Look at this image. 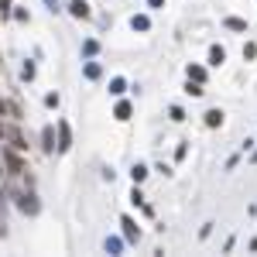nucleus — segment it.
Here are the masks:
<instances>
[{
	"instance_id": "obj_1",
	"label": "nucleus",
	"mask_w": 257,
	"mask_h": 257,
	"mask_svg": "<svg viewBox=\"0 0 257 257\" xmlns=\"http://www.w3.org/2000/svg\"><path fill=\"white\" fill-rule=\"evenodd\" d=\"M3 165H7V168H10L14 175H21V172H24V161H21V158H17L14 151H3Z\"/></svg>"
},
{
	"instance_id": "obj_2",
	"label": "nucleus",
	"mask_w": 257,
	"mask_h": 257,
	"mask_svg": "<svg viewBox=\"0 0 257 257\" xmlns=\"http://www.w3.org/2000/svg\"><path fill=\"white\" fill-rule=\"evenodd\" d=\"M72 147V130H69V124H59V151H69Z\"/></svg>"
},
{
	"instance_id": "obj_3",
	"label": "nucleus",
	"mask_w": 257,
	"mask_h": 257,
	"mask_svg": "<svg viewBox=\"0 0 257 257\" xmlns=\"http://www.w3.org/2000/svg\"><path fill=\"white\" fill-rule=\"evenodd\" d=\"M69 10H72V17H82V21L89 17V3H86V0H72Z\"/></svg>"
},
{
	"instance_id": "obj_4",
	"label": "nucleus",
	"mask_w": 257,
	"mask_h": 257,
	"mask_svg": "<svg viewBox=\"0 0 257 257\" xmlns=\"http://www.w3.org/2000/svg\"><path fill=\"white\" fill-rule=\"evenodd\" d=\"M120 226H124V237H127V240H137V237H141V230H137V223H134L130 216L120 220Z\"/></svg>"
},
{
	"instance_id": "obj_5",
	"label": "nucleus",
	"mask_w": 257,
	"mask_h": 257,
	"mask_svg": "<svg viewBox=\"0 0 257 257\" xmlns=\"http://www.w3.org/2000/svg\"><path fill=\"white\" fill-rule=\"evenodd\" d=\"M223 62H226V52H223L220 45H213V48H209V65H223Z\"/></svg>"
},
{
	"instance_id": "obj_6",
	"label": "nucleus",
	"mask_w": 257,
	"mask_h": 257,
	"mask_svg": "<svg viewBox=\"0 0 257 257\" xmlns=\"http://www.w3.org/2000/svg\"><path fill=\"white\" fill-rule=\"evenodd\" d=\"M223 124V110H209L206 113V127H220Z\"/></svg>"
},
{
	"instance_id": "obj_7",
	"label": "nucleus",
	"mask_w": 257,
	"mask_h": 257,
	"mask_svg": "<svg viewBox=\"0 0 257 257\" xmlns=\"http://www.w3.org/2000/svg\"><path fill=\"white\" fill-rule=\"evenodd\" d=\"M130 179H134V185H141V182L147 179V168H144V165H134V168H130Z\"/></svg>"
},
{
	"instance_id": "obj_8",
	"label": "nucleus",
	"mask_w": 257,
	"mask_h": 257,
	"mask_svg": "<svg viewBox=\"0 0 257 257\" xmlns=\"http://www.w3.org/2000/svg\"><path fill=\"white\" fill-rule=\"evenodd\" d=\"M24 213H38V202H35V195H21V202H17Z\"/></svg>"
},
{
	"instance_id": "obj_9",
	"label": "nucleus",
	"mask_w": 257,
	"mask_h": 257,
	"mask_svg": "<svg viewBox=\"0 0 257 257\" xmlns=\"http://www.w3.org/2000/svg\"><path fill=\"white\" fill-rule=\"evenodd\" d=\"M223 24H226L230 31H247V21H240V17H226Z\"/></svg>"
},
{
	"instance_id": "obj_10",
	"label": "nucleus",
	"mask_w": 257,
	"mask_h": 257,
	"mask_svg": "<svg viewBox=\"0 0 257 257\" xmlns=\"http://www.w3.org/2000/svg\"><path fill=\"white\" fill-rule=\"evenodd\" d=\"M124 89H127V82H124L120 75H117V79H110V93H113V96H120Z\"/></svg>"
},
{
	"instance_id": "obj_11",
	"label": "nucleus",
	"mask_w": 257,
	"mask_h": 257,
	"mask_svg": "<svg viewBox=\"0 0 257 257\" xmlns=\"http://www.w3.org/2000/svg\"><path fill=\"white\" fill-rule=\"evenodd\" d=\"M41 141H45V151H55V144H52V141H55V130H52V127H45Z\"/></svg>"
},
{
	"instance_id": "obj_12",
	"label": "nucleus",
	"mask_w": 257,
	"mask_h": 257,
	"mask_svg": "<svg viewBox=\"0 0 257 257\" xmlns=\"http://www.w3.org/2000/svg\"><path fill=\"white\" fill-rule=\"evenodd\" d=\"M189 79L202 82V79H206V69H202V65H189Z\"/></svg>"
},
{
	"instance_id": "obj_13",
	"label": "nucleus",
	"mask_w": 257,
	"mask_h": 257,
	"mask_svg": "<svg viewBox=\"0 0 257 257\" xmlns=\"http://www.w3.org/2000/svg\"><path fill=\"white\" fill-rule=\"evenodd\" d=\"M117 120H127L130 117V103H117V113H113Z\"/></svg>"
},
{
	"instance_id": "obj_14",
	"label": "nucleus",
	"mask_w": 257,
	"mask_h": 257,
	"mask_svg": "<svg viewBox=\"0 0 257 257\" xmlns=\"http://www.w3.org/2000/svg\"><path fill=\"white\" fill-rule=\"evenodd\" d=\"M185 93H189V96H202V82H195V79H189Z\"/></svg>"
},
{
	"instance_id": "obj_15",
	"label": "nucleus",
	"mask_w": 257,
	"mask_h": 257,
	"mask_svg": "<svg viewBox=\"0 0 257 257\" xmlns=\"http://www.w3.org/2000/svg\"><path fill=\"white\" fill-rule=\"evenodd\" d=\"M130 24H134V31H147V28H151V21H147V17H134Z\"/></svg>"
},
{
	"instance_id": "obj_16",
	"label": "nucleus",
	"mask_w": 257,
	"mask_h": 257,
	"mask_svg": "<svg viewBox=\"0 0 257 257\" xmlns=\"http://www.w3.org/2000/svg\"><path fill=\"white\" fill-rule=\"evenodd\" d=\"M86 79H100V65L96 62H86Z\"/></svg>"
},
{
	"instance_id": "obj_17",
	"label": "nucleus",
	"mask_w": 257,
	"mask_h": 257,
	"mask_svg": "<svg viewBox=\"0 0 257 257\" xmlns=\"http://www.w3.org/2000/svg\"><path fill=\"white\" fill-rule=\"evenodd\" d=\"M120 247H124V244H120L117 237H110V240H107V251H110V254H120Z\"/></svg>"
},
{
	"instance_id": "obj_18",
	"label": "nucleus",
	"mask_w": 257,
	"mask_h": 257,
	"mask_svg": "<svg viewBox=\"0 0 257 257\" xmlns=\"http://www.w3.org/2000/svg\"><path fill=\"white\" fill-rule=\"evenodd\" d=\"M21 75H24V82H31V79H35V65L28 62L24 69H21Z\"/></svg>"
},
{
	"instance_id": "obj_19",
	"label": "nucleus",
	"mask_w": 257,
	"mask_h": 257,
	"mask_svg": "<svg viewBox=\"0 0 257 257\" xmlns=\"http://www.w3.org/2000/svg\"><path fill=\"white\" fill-rule=\"evenodd\" d=\"M168 113H172V120H175V124H179V120H185V113H182V107H172Z\"/></svg>"
},
{
	"instance_id": "obj_20",
	"label": "nucleus",
	"mask_w": 257,
	"mask_h": 257,
	"mask_svg": "<svg viewBox=\"0 0 257 257\" xmlns=\"http://www.w3.org/2000/svg\"><path fill=\"white\" fill-rule=\"evenodd\" d=\"M147 7H165V0H147Z\"/></svg>"
},
{
	"instance_id": "obj_21",
	"label": "nucleus",
	"mask_w": 257,
	"mask_h": 257,
	"mask_svg": "<svg viewBox=\"0 0 257 257\" xmlns=\"http://www.w3.org/2000/svg\"><path fill=\"white\" fill-rule=\"evenodd\" d=\"M45 3H48V10H52V14L59 10V3H55V0H45Z\"/></svg>"
},
{
	"instance_id": "obj_22",
	"label": "nucleus",
	"mask_w": 257,
	"mask_h": 257,
	"mask_svg": "<svg viewBox=\"0 0 257 257\" xmlns=\"http://www.w3.org/2000/svg\"><path fill=\"white\" fill-rule=\"evenodd\" d=\"M3 110H7V107H3V103H0V117H3Z\"/></svg>"
},
{
	"instance_id": "obj_23",
	"label": "nucleus",
	"mask_w": 257,
	"mask_h": 257,
	"mask_svg": "<svg viewBox=\"0 0 257 257\" xmlns=\"http://www.w3.org/2000/svg\"><path fill=\"white\" fill-rule=\"evenodd\" d=\"M254 161H257V151H254Z\"/></svg>"
},
{
	"instance_id": "obj_24",
	"label": "nucleus",
	"mask_w": 257,
	"mask_h": 257,
	"mask_svg": "<svg viewBox=\"0 0 257 257\" xmlns=\"http://www.w3.org/2000/svg\"><path fill=\"white\" fill-rule=\"evenodd\" d=\"M0 175H3V168H0Z\"/></svg>"
},
{
	"instance_id": "obj_25",
	"label": "nucleus",
	"mask_w": 257,
	"mask_h": 257,
	"mask_svg": "<svg viewBox=\"0 0 257 257\" xmlns=\"http://www.w3.org/2000/svg\"><path fill=\"white\" fill-rule=\"evenodd\" d=\"M0 134H3V127H0Z\"/></svg>"
}]
</instances>
